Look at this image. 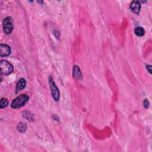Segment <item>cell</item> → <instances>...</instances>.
<instances>
[{
  "label": "cell",
  "mask_w": 152,
  "mask_h": 152,
  "mask_svg": "<svg viewBox=\"0 0 152 152\" xmlns=\"http://www.w3.org/2000/svg\"><path fill=\"white\" fill-rule=\"evenodd\" d=\"M29 100V97L25 94H23L14 99L12 103V107L13 109H18L23 106Z\"/></svg>",
  "instance_id": "cell-1"
},
{
  "label": "cell",
  "mask_w": 152,
  "mask_h": 152,
  "mask_svg": "<svg viewBox=\"0 0 152 152\" xmlns=\"http://www.w3.org/2000/svg\"><path fill=\"white\" fill-rule=\"evenodd\" d=\"M0 67H1V73L4 75L10 74L14 70L13 65L6 60H1L0 61Z\"/></svg>",
  "instance_id": "cell-2"
},
{
  "label": "cell",
  "mask_w": 152,
  "mask_h": 152,
  "mask_svg": "<svg viewBox=\"0 0 152 152\" xmlns=\"http://www.w3.org/2000/svg\"><path fill=\"white\" fill-rule=\"evenodd\" d=\"M3 30L6 34L10 35L13 32L14 29L13 26V19L11 17H6L3 22Z\"/></svg>",
  "instance_id": "cell-3"
},
{
  "label": "cell",
  "mask_w": 152,
  "mask_h": 152,
  "mask_svg": "<svg viewBox=\"0 0 152 152\" xmlns=\"http://www.w3.org/2000/svg\"><path fill=\"white\" fill-rule=\"evenodd\" d=\"M49 84L50 86V89L51 91V95L53 97L55 101H58L60 97V93L58 88L56 86L55 82L54 81L53 78L52 77H49Z\"/></svg>",
  "instance_id": "cell-4"
},
{
  "label": "cell",
  "mask_w": 152,
  "mask_h": 152,
  "mask_svg": "<svg viewBox=\"0 0 152 152\" xmlns=\"http://www.w3.org/2000/svg\"><path fill=\"white\" fill-rule=\"evenodd\" d=\"M11 54L10 47L6 44H1L0 45V56L7 57Z\"/></svg>",
  "instance_id": "cell-5"
},
{
  "label": "cell",
  "mask_w": 152,
  "mask_h": 152,
  "mask_svg": "<svg viewBox=\"0 0 152 152\" xmlns=\"http://www.w3.org/2000/svg\"><path fill=\"white\" fill-rule=\"evenodd\" d=\"M130 9L133 13L135 14H138L141 9V4L137 1H134L131 3L130 5Z\"/></svg>",
  "instance_id": "cell-6"
},
{
  "label": "cell",
  "mask_w": 152,
  "mask_h": 152,
  "mask_svg": "<svg viewBox=\"0 0 152 152\" xmlns=\"http://www.w3.org/2000/svg\"><path fill=\"white\" fill-rule=\"evenodd\" d=\"M73 75L74 77L78 80H81L83 79V75L80 68L77 65H74L73 70Z\"/></svg>",
  "instance_id": "cell-7"
},
{
  "label": "cell",
  "mask_w": 152,
  "mask_h": 152,
  "mask_svg": "<svg viewBox=\"0 0 152 152\" xmlns=\"http://www.w3.org/2000/svg\"><path fill=\"white\" fill-rule=\"evenodd\" d=\"M26 86V81L25 79H24L23 78L20 79L19 80V81L17 82V85H16V92L17 93L18 92H19V91L23 90V89H25Z\"/></svg>",
  "instance_id": "cell-8"
},
{
  "label": "cell",
  "mask_w": 152,
  "mask_h": 152,
  "mask_svg": "<svg viewBox=\"0 0 152 152\" xmlns=\"http://www.w3.org/2000/svg\"><path fill=\"white\" fill-rule=\"evenodd\" d=\"M134 33L138 36H143L145 34V31L144 28L141 27H138L135 29Z\"/></svg>",
  "instance_id": "cell-9"
},
{
  "label": "cell",
  "mask_w": 152,
  "mask_h": 152,
  "mask_svg": "<svg viewBox=\"0 0 152 152\" xmlns=\"http://www.w3.org/2000/svg\"><path fill=\"white\" fill-rule=\"evenodd\" d=\"M9 105V101L7 99L2 98L1 99V102H0V106H1V108H6Z\"/></svg>",
  "instance_id": "cell-10"
},
{
  "label": "cell",
  "mask_w": 152,
  "mask_h": 152,
  "mask_svg": "<svg viewBox=\"0 0 152 152\" xmlns=\"http://www.w3.org/2000/svg\"><path fill=\"white\" fill-rule=\"evenodd\" d=\"M26 125L25 123H20L19 125V127H18V129L19 131L22 132H23L26 131Z\"/></svg>",
  "instance_id": "cell-11"
},
{
  "label": "cell",
  "mask_w": 152,
  "mask_h": 152,
  "mask_svg": "<svg viewBox=\"0 0 152 152\" xmlns=\"http://www.w3.org/2000/svg\"><path fill=\"white\" fill-rule=\"evenodd\" d=\"M143 104H144V106L145 108H148V106H149V105H150L149 102H148V100L147 99H145V100H144Z\"/></svg>",
  "instance_id": "cell-12"
},
{
  "label": "cell",
  "mask_w": 152,
  "mask_h": 152,
  "mask_svg": "<svg viewBox=\"0 0 152 152\" xmlns=\"http://www.w3.org/2000/svg\"><path fill=\"white\" fill-rule=\"evenodd\" d=\"M146 68L147 70V71H148V73L150 74L151 73V66L150 65H146Z\"/></svg>",
  "instance_id": "cell-13"
}]
</instances>
